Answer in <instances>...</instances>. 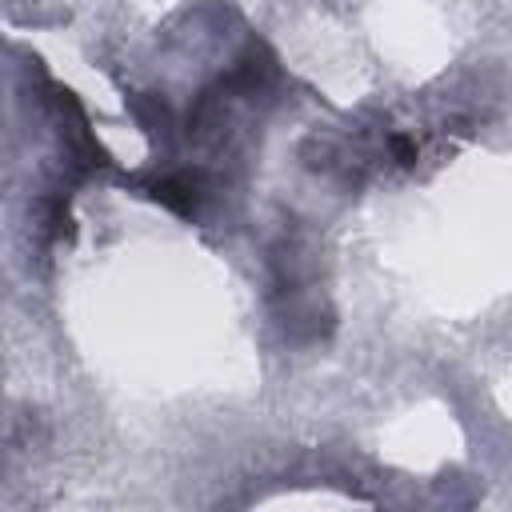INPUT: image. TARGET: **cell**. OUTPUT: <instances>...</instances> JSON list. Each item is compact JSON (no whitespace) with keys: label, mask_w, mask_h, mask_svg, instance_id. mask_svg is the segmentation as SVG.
<instances>
[{"label":"cell","mask_w":512,"mask_h":512,"mask_svg":"<svg viewBox=\"0 0 512 512\" xmlns=\"http://www.w3.org/2000/svg\"><path fill=\"white\" fill-rule=\"evenodd\" d=\"M392 156H396L400 164H412V160H416V144H412L408 136H392Z\"/></svg>","instance_id":"2"},{"label":"cell","mask_w":512,"mask_h":512,"mask_svg":"<svg viewBox=\"0 0 512 512\" xmlns=\"http://www.w3.org/2000/svg\"><path fill=\"white\" fill-rule=\"evenodd\" d=\"M148 196H152L156 204H164V208H172V212L188 216V212H196V204H200V180H196L192 172L160 176V180H152V184H148Z\"/></svg>","instance_id":"1"}]
</instances>
